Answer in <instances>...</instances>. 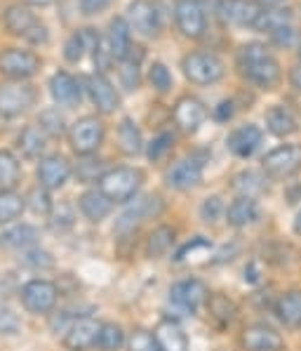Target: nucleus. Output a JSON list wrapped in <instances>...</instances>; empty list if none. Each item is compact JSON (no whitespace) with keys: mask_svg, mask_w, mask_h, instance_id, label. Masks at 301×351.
Segmentation results:
<instances>
[{"mask_svg":"<svg viewBox=\"0 0 301 351\" xmlns=\"http://www.w3.org/2000/svg\"><path fill=\"white\" fill-rule=\"evenodd\" d=\"M238 71L245 80L261 90L276 88L283 78L280 62L271 55V50L263 43L257 40L245 43L238 50Z\"/></svg>","mask_w":301,"mask_h":351,"instance_id":"1","label":"nucleus"},{"mask_svg":"<svg viewBox=\"0 0 301 351\" xmlns=\"http://www.w3.org/2000/svg\"><path fill=\"white\" fill-rule=\"evenodd\" d=\"M142 182H144V175L137 167H113V170L104 172V177L99 180L96 189H99L111 203H130L137 198Z\"/></svg>","mask_w":301,"mask_h":351,"instance_id":"2","label":"nucleus"},{"mask_svg":"<svg viewBox=\"0 0 301 351\" xmlns=\"http://www.w3.org/2000/svg\"><path fill=\"white\" fill-rule=\"evenodd\" d=\"M5 29L12 36L24 38L31 45H45L47 38H50L47 26L31 12L29 5H10L5 10Z\"/></svg>","mask_w":301,"mask_h":351,"instance_id":"3","label":"nucleus"},{"mask_svg":"<svg viewBox=\"0 0 301 351\" xmlns=\"http://www.w3.org/2000/svg\"><path fill=\"white\" fill-rule=\"evenodd\" d=\"M181 71L193 85H214L224 78L226 66L214 52H188L181 59Z\"/></svg>","mask_w":301,"mask_h":351,"instance_id":"4","label":"nucleus"},{"mask_svg":"<svg viewBox=\"0 0 301 351\" xmlns=\"http://www.w3.org/2000/svg\"><path fill=\"white\" fill-rule=\"evenodd\" d=\"M36 104V88L26 80H3L0 83V116L17 118Z\"/></svg>","mask_w":301,"mask_h":351,"instance_id":"5","label":"nucleus"},{"mask_svg":"<svg viewBox=\"0 0 301 351\" xmlns=\"http://www.w3.org/2000/svg\"><path fill=\"white\" fill-rule=\"evenodd\" d=\"M104 123L96 116H83L68 130V144L78 156H92L104 142Z\"/></svg>","mask_w":301,"mask_h":351,"instance_id":"6","label":"nucleus"},{"mask_svg":"<svg viewBox=\"0 0 301 351\" xmlns=\"http://www.w3.org/2000/svg\"><path fill=\"white\" fill-rule=\"evenodd\" d=\"M263 175L273 180H287L301 170V144H283L268 151L261 160Z\"/></svg>","mask_w":301,"mask_h":351,"instance_id":"7","label":"nucleus"},{"mask_svg":"<svg viewBox=\"0 0 301 351\" xmlns=\"http://www.w3.org/2000/svg\"><path fill=\"white\" fill-rule=\"evenodd\" d=\"M19 300L29 314H50L57 306L59 290L55 283L45 278H34L19 290Z\"/></svg>","mask_w":301,"mask_h":351,"instance_id":"8","label":"nucleus"},{"mask_svg":"<svg viewBox=\"0 0 301 351\" xmlns=\"http://www.w3.org/2000/svg\"><path fill=\"white\" fill-rule=\"evenodd\" d=\"M40 71V57L31 50L8 47L0 52V73L8 80H29Z\"/></svg>","mask_w":301,"mask_h":351,"instance_id":"9","label":"nucleus"},{"mask_svg":"<svg viewBox=\"0 0 301 351\" xmlns=\"http://www.w3.org/2000/svg\"><path fill=\"white\" fill-rule=\"evenodd\" d=\"M174 24L186 38L198 40L207 31V17L200 0H176L174 5Z\"/></svg>","mask_w":301,"mask_h":351,"instance_id":"10","label":"nucleus"},{"mask_svg":"<svg viewBox=\"0 0 301 351\" xmlns=\"http://www.w3.org/2000/svg\"><path fill=\"white\" fill-rule=\"evenodd\" d=\"M170 300L179 309L188 311V314H196L200 306H205L209 302V290L202 280L184 278V280H176L170 288Z\"/></svg>","mask_w":301,"mask_h":351,"instance_id":"11","label":"nucleus"},{"mask_svg":"<svg viewBox=\"0 0 301 351\" xmlns=\"http://www.w3.org/2000/svg\"><path fill=\"white\" fill-rule=\"evenodd\" d=\"M202 170L205 163L198 156H186V158L176 160L174 165L168 167L165 172V182L174 191H188V189H196L202 182Z\"/></svg>","mask_w":301,"mask_h":351,"instance_id":"12","label":"nucleus"},{"mask_svg":"<svg viewBox=\"0 0 301 351\" xmlns=\"http://www.w3.org/2000/svg\"><path fill=\"white\" fill-rule=\"evenodd\" d=\"M85 90H88L90 101L96 106V111H99L101 116H111V113H116L118 106H120V95H118V90L113 88V83L104 73L96 71L92 75H88Z\"/></svg>","mask_w":301,"mask_h":351,"instance_id":"13","label":"nucleus"},{"mask_svg":"<svg viewBox=\"0 0 301 351\" xmlns=\"http://www.w3.org/2000/svg\"><path fill=\"white\" fill-rule=\"evenodd\" d=\"M127 24L134 34L144 38H155L160 34V14L150 0H132L127 5Z\"/></svg>","mask_w":301,"mask_h":351,"instance_id":"14","label":"nucleus"},{"mask_svg":"<svg viewBox=\"0 0 301 351\" xmlns=\"http://www.w3.org/2000/svg\"><path fill=\"white\" fill-rule=\"evenodd\" d=\"M101 323L92 316H80L71 321V326L64 332V344L71 351H88L96 347V339H99Z\"/></svg>","mask_w":301,"mask_h":351,"instance_id":"15","label":"nucleus"},{"mask_svg":"<svg viewBox=\"0 0 301 351\" xmlns=\"http://www.w3.org/2000/svg\"><path fill=\"white\" fill-rule=\"evenodd\" d=\"M219 17L233 26H252L261 17L263 8L257 0H219Z\"/></svg>","mask_w":301,"mask_h":351,"instance_id":"16","label":"nucleus"},{"mask_svg":"<svg viewBox=\"0 0 301 351\" xmlns=\"http://www.w3.org/2000/svg\"><path fill=\"white\" fill-rule=\"evenodd\" d=\"M71 163H68L64 156L59 154H52V156H45V158H40V163H38V182H40V186H45L47 191H55V189H62L64 184L68 182V177H71Z\"/></svg>","mask_w":301,"mask_h":351,"instance_id":"17","label":"nucleus"},{"mask_svg":"<svg viewBox=\"0 0 301 351\" xmlns=\"http://www.w3.org/2000/svg\"><path fill=\"white\" fill-rule=\"evenodd\" d=\"M163 213V201L158 196H137L134 201H130L127 210L120 215V222L118 229L120 231H132L137 224H142L144 219L158 217Z\"/></svg>","mask_w":301,"mask_h":351,"instance_id":"18","label":"nucleus"},{"mask_svg":"<svg viewBox=\"0 0 301 351\" xmlns=\"http://www.w3.org/2000/svg\"><path fill=\"white\" fill-rule=\"evenodd\" d=\"M245 351H283L285 339L278 330H273L271 326H263V323H254V326H247L240 337Z\"/></svg>","mask_w":301,"mask_h":351,"instance_id":"19","label":"nucleus"},{"mask_svg":"<svg viewBox=\"0 0 301 351\" xmlns=\"http://www.w3.org/2000/svg\"><path fill=\"white\" fill-rule=\"evenodd\" d=\"M172 118H174V123L179 125V130H184V132L191 134V132H198L202 123H205L207 109L198 97L188 95V97H181V99L174 104Z\"/></svg>","mask_w":301,"mask_h":351,"instance_id":"20","label":"nucleus"},{"mask_svg":"<svg viewBox=\"0 0 301 351\" xmlns=\"http://www.w3.org/2000/svg\"><path fill=\"white\" fill-rule=\"evenodd\" d=\"M261 139H263L261 128L254 125V123H247V125L235 128L233 132L226 137V149L233 156H238V158H250V156L261 147Z\"/></svg>","mask_w":301,"mask_h":351,"instance_id":"21","label":"nucleus"},{"mask_svg":"<svg viewBox=\"0 0 301 351\" xmlns=\"http://www.w3.org/2000/svg\"><path fill=\"white\" fill-rule=\"evenodd\" d=\"M106 45H109L113 62H125L130 57L132 47V29L125 17H116L109 21V31H106Z\"/></svg>","mask_w":301,"mask_h":351,"instance_id":"22","label":"nucleus"},{"mask_svg":"<svg viewBox=\"0 0 301 351\" xmlns=\"http://www.w3.org/2000/svg\"><path fill=\"white\" fill-rule=\"evenodd\" d=\"M50 95L57 106H78L83 99V88H80L78 78H73L68 71H57L50 78Z\"/></svg>","mask_w":301,"mask_h":351,"instance_id":"23","label":"nucleus"},{"mask_svg":"<svg viewBox=\"0 0 301 351\" xmlns=\"http://www.w3.org/2000/svg\"><path fill=\"white\" fill-rule=\"evenodd\" d=\"M99 43L101 38L94 29H80L66 38V43H64V57H66V62L78 64L88 52H94L99 47Z\"/></svg>","mask_w":301,"mask_h":351,"instance_id":"24","label":"nucleus"},{"mask_svg":"<svg viewBox=\"0 0 301 351\" xmlns=\"http://www.w3.org/2000/svg\"><path fill=\"white\" fill-rule=\"evenodd\" d=\"M224 217L233 229H245V226L254 224L257 219H259V205H257L254 198L238 196L228 208H226Z\"/></svg>","mask_w":301,"mask_h":351,"instance_id":"25","label":"nucleus"},{"mask_svg":"<svg viewBox=\"0 0 301 351\" xmlns=\"http://www.w3.org/2000/svg\"><path fill=\"white\" fill-rule=\"evenodd\" d=\"M153 337L160 351H188L186 332L174 321H160L153 330Z\"/></svg>","mask_w":301,"mask_h":351,"instance_id":"26","label":"nucleus"},{"mask_svg":"<svg viewBox=\"0 0 301 351\" xmlns=\"http://www.w3.org/2000/svg\"><path fill=\"white\" fill-rule=\"evenodd\" d=\"M38 239H40V234H38L36 226L31 224H17L12 226V229L3 231L0 234V247H5V250H29V247H34Z\"/></svg>","mask_w":301,"mask_h":351,"instance_id":"27","label":"nucleus"},{"mask_svg":"<svg viewBox=\"0 0 301 351\" xmlns=\"http://www.w3.org/2000/svg\"><path fill=\"white\" fill-rule=\"evenodd\" d=\"M78 205H80V213H83L90 222H101V219L109 217L111 210H113V203L99 191V189L85 191L83 196L78 198Z\"/></svg>","mask_w":301,"mask_h":351,"instance_id":"28","label":"nucleus"},{"mask_svg":"<svg viewBox=\"0 0 301 351\" xmlns=\"http://www.w3.org/2000/svg\"><path fill=\"white\" fill-rule=\"evenodd\" d=\"M278 321L287 328H299L301 326V290H289V293H283L278 297L276 306Z\"/></svg>","mask_w":301,"mask_h":351,"instance_id":"29","label":"nucleus"},{"mask_svg":"<svg viewBox=\"0 0 301 351\" xmlns=\"http://www.w3.org/2000/svg\"><path fill=\"white\" fill-rule=\"evenodd\" d=\"M17 147H19L21 156H24L26 160H36L45 154L47 134L42 132L38 125H26L17 137Z\"/></svg>","mask_w":301,"mask_h":351,"instance_id":"30","label":"nucleus"},{"mask_svg":"<svg viewBox=\"0 0 301 351\" xmlns=\"http://www.w3.org/2000/svg\"><path fill=\"white\" fill-rule=\"evenodd\" d=\"M266 128L276 137H289V134H294L299 130V123L289 109H285V106H271L266 111Z\"/></svg>","mask_w":301,"mask_h":351,"instance_id":"31","label":"nucleus"},{"mask_svg":"<svg viewBox=\"0 0 301 351\" xmlns=\"http://www.w3.org/2000/svg\"><path fill=\"white\" fill-rule=\"evenodd\" d=\"M118 147L125 156H139L144 151L142 130L137 128L132 118H122L120 125H118Z\"/></svg>","mask_w":301,"mask_h":351,"instance_id":"32","label":"nucleus"},{"mask_svg":"<svg viewBox=\"0 0 301 351\" xmlns=\"http://www.w3.org/2000/svg\"><path fill=\"white\" fill-rule=\"evenodd\" d=\"M172 245H174V229H170V226H165V224L155 226L146 239V255L150 259L163 257V255H168Z\"/></svg>","mask_w":301,"mask_h":351,"instance_id":"33","label":"nucleus"},{"mask_svg":"<svg viewBox=\"0 0 301 351\" xmlns=\"http://www.w3.org/2000/svg\"><path fill=\"white\" fill-rule=\"evenodd\" d=\"M21 177L19 160L12 151L0 149V191H12Z\"/></svg>","mask_w":301,"mask_h":351,"instance_id":"34","label":"nucleus"},{"mask_svg":"<svg viewBox=\"0 0 301 351\" xmlns=\"http://www.w3.org/2000/svg\"><path fill=\"white\" fill-rule=\"evenodd\" d=\"M263 182H266V177L261 175V172L257 170H243L238 172V175L233 177V189L238 191V196H247V198H254L259 196L263 191Z\"/></svg>","mask_w":301,"mask_h":351,"instance_id":"35","label":"nucleus"},{"mask_svg":"<svg viewBox=\"0 0 301 351\" xmlns=\"http://www.w3.org/2000/svg\"><path fill=\"white\" fill-rule=\"evenodd\" d=\"M26 210V198L17 191H0V224L19 219Z\"/></svg>","mask_w":301,"mask_h":351,"instance_id":"36","label":"nucleus"},{"mask_svg":"<svg viewBox=\"0 0 301 351\" xmlns=\"http://www.w3.org/2000/svg\"><path fill=\"white\" fill-rule=\"evenodd\" d=\"M289 21H292V12H289V10L268 8V10H263L261 17L257 19L254 29L257 31H268V34H273V31L283 29V26H289Z\"/></svg>","mask_w":301,"mask_h":351,"instance_id":"37","label":"nucleus"},{"mask_svg":"<svg viewBox=\"0 0 301 351\" xmlns=\"http://www.w3.org/2000/svg\"><path fill=\"white\" fill-rule=\"evenodd\" d=\"M122 344H127L125 332L118 323H101L99 339H96V349L99 351H118L122 349Z\"/></svg>","mask_w":301,"mask_h":351,"instance_id":"38","label":"nucleus"},{"mask_svg":"<svg viewBox=\"0 0 301 351\" xmlns=\"http://www.w3.org/2000/svg\"><path fill=\"white\" fill-rule=\"evenodd\" d=\"M38 128H40L47 137H62V134L66 132V118H64V113L59 109L50 106V109L40 111V116H38Z\"/></svg>","mask_w":301,"mask_h":351,"instance_id":"39","label":"nucleus"},{"mask_svg":"<svg viewBox=\"0 0 301 351\" xmlns=\"http://www.w3.org/2000/svg\"><path fill=\"white\" fill-rule=\"evenodd\" d=\"M137 50V47H134ZM134 50L130 52V57L125 59V62H120V83L122 88L127 90V93H132V90L139 88V66H142V52H139L137 57H134Z\"/></svg>","mask_w":301,"mask_h":351,"instance_id":"40","label":"nucleus"},{"mask_svg":"<svg viewBox=\"0 0 301 351\" xmlns=\"http://www.w3.org/2000/svg\"><path fill=\"white\" fill-rule=\"evenodd\" d=\"M209 252H212V243L207 239H202V236H198V239L188 241L186 245H181L179 250H176L174 262L184 264V262H191V259H198V257H207Z\"/></svg>","mask_w":301,"mask_h":351,"instance_id":"41","label":"nucleus"},{"mask_svg":"<svg viewBox=\"0 0 301 351\" xmlns=\"http://www.w3.org/2000/svg\"><path fill=\"white\" fill-rule=\"evenodd\" d=\"M207 306H209V314H212V318H217V321L222 323V326H231V323H233V318H235V304L228 300V297H224V295L209 297Z\"/></svg>","mask_w":301,"mask_h":351,"instance_id":"42","label":"nucleus"},{"mask_svg":"<svg viewBox=\"0 0 301 351\" xmlns=\"http://www.w3.org/2000/svg\"><path fill=\"white\" fill-rule=\"evenodd\" d=\"M148 83H150V88L155 90V93H160V95H168L170 90H172V73H170V69L165 66L163 62H153L148 66Z\"/></svg>","mask_w":301,"mask_h":351,"instance_id":"43","label":"nucleus"},{"mask_svg":"<svg viewBox=\"0 0 301 351\" xmlns=\"http://www.w3.org/2000/svg\"><path fill=\"white\" fill-rule=\"evenodd\" d=\"M172 147H174V134L172 132H158L153 139H150V144H146V156L150 163H158L160 158H165V156L170 154Z\"/></svg>","mask_w":301,"mask_h":351,"instance_id":"44","label":"nucleus"},{"mask_svg":"<svg viewBox=\"0 0 301 351\" xmlns=\"http://www.w3.org/2000/svg\"><path fill=\"white\" fill-rule=\"evenodd\" d=\"M26 205H31V210L38 215H50L55 210V205L50 201V193H47L45 186H36L31 189L29 198H26Z\"/></svg>","mask_w":301,"mask_h":351,"instance_id":"45","label":"nucleus"},{"mask_svg":"<svg viewBox=\"0 0 301 351\" xmlns=\"http://www.w3.org/2000/svg\"><path fill=\"white\" fill-rule=\"evenodd\" d=\"M127 351H160L158 344H155L153 332L144 330V328H137L130 339H127Z\"/></svg>","mask_w":301,"mask_h":351,"instance_id":"46","label":"nucleus"},{"mask_svg":"<svg viewBox=\"0 0 301 351\" xmlns=\"http://www.w3.org/2000/svg\"><path fill=\"white\" fill-rule=\"evenodd\" d=\"M21 262L31 269H50L52 264H55V259H52L50 252L38 250V247H29V250H24V255H21Z\"/></svg>","mask_w":301,"mask_h":351,"instance_id":"47","label":"nucleus"},{"mask_svg":"<svg viewBox=\"0 0 301 351\" xmlns=\"http://www.w3.org/2000/svg\"><path fill=\"white\" fill-rule=\"evenodd\" d=\"M222 215H226V208H224V203H222V198H219V196H209V198L202 201V205H200L202 222L214 224L219 217H222Z\"/></svg>","mask_w":301,"mask_h":351,"instance_id":"48","label":"nucleus"},{"mask_svg":"<svg viewBox=\"0 0 301 351\" xmlns=\"http://www.w3.org/2000/svg\"><path fill=\"white\" fill-rule=\"evenodd\" d=\"M19 330H21L19 316L8 304L0 302V335H17Z\"/></svg>","mask_w":301,"mask_h":351,"instance_id":"49","label":"nucleus"},{"mask_svg":"<svg viewBox=\"0 0 301 351\" xmlns=\"http://www.w3.org/2000/svg\"><path fill=\"white\" fill-rule=\"evenodd\" d=\"M99 167H101L99 160H85V163H78V167H75V177L83 184H90V182L99 184V180L104 177V172H99Z\"/></svg>","mask_w":301,"mask_h":351,"instance_id":"50","label":"nucleus"},{"mask_svg":"<svg viewBox=\"0 0 301 351\" xmlns=\"http://www.w3.org/2000/svg\"><path fill=\"white\" fill-rule=\"evenodd\" d=\"M271 40L276 43V45H280V47H289V45H294V43H297V31H294L292 26H283V29L273 31Z\"/></svg>","mask_w":301,"mask_h":351,"instance_id":"51","label":"nucleus"},{"mask_svg":"<svg viewBox=\"0 0 301 351\" xmlns=\"http://www.w3.org/2000/svg\"><path fill=\"white\" fill-rule=\"evenodd\" d=\"M233 113H235V109H233V101H222V104L214 109V118H217L219 123H226V121H231L233 118Z\"/></svg>","mask_w":301,"mask_h":351,"instance_id":"52","label":"nucleus"},{"mask_svg":"<svg viewBox=\"0 0 301 351\" xmlns=\"http://www.w3.org/2000/svg\"><path fill=\"white\" fill-rule=\"evenodd\" d=\"M109 3L111 0H80V10H83V14H96Z\"/></svg>","mask_w":301,"mask_h":351,"instance_id":"53","label":"nucleus"},{"mask_svg":"<svg viewBox=\"0 0 301 351\" xmlns=\"http://www.w3.org/2000/svg\"><path fill=\"white\" fill-rule=\"evenodd\" d=\"M289 85H292L297 93H301V62L297 66H292V71H289Z\"/></svg>","mask_w":301,"mask_h":351,"instance_id":"54","label":"nucleus"},{"mask_svg":"<svg viewBox=\"0 0 301 351\" xmlns=\"http://www.w3.org/2000/svg\"><path fill=\"white\" fill-rule=\"evenodd\" d=\"M257 280H259V276L254 271V264H250V269L245 267V283H257Z\"/></svg>","mask_w":301,"mask_h":351,"instance_id":"55","label":"nucleus"},{"mask_svg":"<svg viewBox=\"0 0 301 351\" xmlns=\"http://www.w3.org/2000/svg\"><path fill=\"white\" fill-rule=\"evenodd\" d=\"M29 8H45V5H52L55 0H24Z\"/></svg>","mask_w":301,"mask_h":351,"instance_id":"56","label":"nucleus"},{"mask_svg":"<svg viewBox=\"0 0 301 351\" xmlns=\"http://www.w3.org/2000/svg\"><path fill=\"white\" fill-rule=\"evenodd\" d=\"M257 3H259L263 10H268V8H278V5H280L283 0H257Z\"/></svg>","mask_w":301,"mask_h":351,"instance_id":"57","label":"nucleus"},{"mask_svg":"<svg viewBox=\"0 0 301 351\" xmlns=\"http://www.w3.org/2000/svg\"><path fill=\"white\" fill-rule=\"evenodd\" d=\"M294 234L301 236V213L297 215V219H294Z\"/></svg>","mask_w":301,"mask_h":351,"instance_id":"58","label":"nucleus"},{"mask_svg":"<svg viewBox=\"0 0 301 351\" xmlns=\"http://www.w3.org/2000/svg\"><path fill=\"white\" fill-rule=\"evenodd\" d=\"M299 62H301V45H299Z\"/></svg>","mask_w":301,"mask_h":351,"instance_id":"59","label":"nucleus"}]
</instances>
